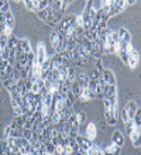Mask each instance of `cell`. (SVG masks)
<instances>
[{"mask_svg":"<svg viewBox=\"0 0 141 155\" xmlns=\"http://www.w3.org/2000/svg\"><path fill=\"white\" fill-rule=\"evenodd\" d=\"M96 69L99 71V72H102V71H103V65H102L100 58H99V59H97V62H96Z\"/></svg>","mask_w":141,"mask_h":155,"instance_id":"45","label":"cell"},{"mask_svg":"<svg viewBox=\"0 0 141 155\" xmlns=\"http://www.w3.org/2000/svg\"><path fill=\"white\" fill-rule=\"evenodd\" d=\"M140 130H141V128H136V130H133L129 134L130 138H131V141H133V145L136 148L140 147Z\"/></svg>","mask_w":141,"mask_h":155,"instance_id":"15","label":"cell"},{"mask_svg":"<svg viewBox=\"0 0 141 155\" xmlns=\"http://www.w3.org/2000/svg\"><path fill=\"white\" fill-rule=\"evenodd\" d=\"M2 54H3V49H0V58H2Z\"/></svg>","mask_w":141,"mask_h":155,"instance_id":"47","label":"cell"},{"mask_svg":"<svg viewBox=\"0 0 141 155\" xmlns=\"http://www.w3.org/2000/svg\"><path fill=\"white\" fill-rule=\"evenodd\" d=\"M23 137L30 141L32 137V130H30V128H23Z\"/></svg>","mask_w":141,"mask_h":155,"instance_id":"35","label":"cell"},{"mask_svg":"<svg viewBox=\"0 0 141 155\" xmlns=\"http://www.w3.org/2000/svg\"><path fill=\"white\" fill-rule=\"evenodd\" d=\"M65 38H66V35H59L56 31L49 34V41H51V45H52L54 48H56V47L61 44V41H64Z\"/></svg>","mask_w":141,"mask_h":155,"instance_id":"10","label":"cell"},{"mask_svg":"<svg viewBox=\"0 0 141 155\" xmlns=\"http://www.w3.org/2000/svg\"><path fill=\"white\" fill-rule=\"evenodd\" d=\"M14 90H16V93L20 94V96H24V94L28 92L25 85H24V81H17L16 82V89Z\"/></svg>","mask_w":141,"mask_h":155,"instance_id":"18","label":"cell"},{"mask_svg":"<svg viewBox=\"0 0 141 155\" xmlns=\"http://www.w3.org/2000/svg\"><path fill=\"white\" fill-rule=\"evenodd\" d=\"M96 134H97L96 124L95 123H88V126H86V137L90 141H93V140L96 138Z\"/></svg>","mask_w":141,"mask_h":155,"instance_id":"8","label":"cell"},{"mask_svg":"<svg viewBox=\"0 0 141 155\" xmlns=\"http://www.w3.org/2000/svg\"><path fill=\"white\" fill-rule=\"evenodd\" d=\"M3 4H4V2H3V0H0V8L3 7Z\"/></svg>","mask_w":141,"mask_h":155,"instance_id":"46","label":"cell"},{"mask_svg":"<svg viewBox=\"0 0 141 155\" xmlns=\"http://www.w3.org/2000/svg\"><path fill=\"white\" fill-rule=\"evenodd\" d=\"M116 109L117 106H110L109 109H105L106 113H105V117H106V121H107V124H110V126H114L117 121V116H116Z\"/></svg>","mask_w":141,"mask_h":155,"instance_id":"1","label":"cell"},{"mask_svg":"<svg viewBox=\"0 0 141 155\" xmlns=\"http://www.w3.org/2000/svg\"><path fill=\"white\" fill-rule=\"evenodd\" d=\"M95 97H96V94L93 93L89 87H83V89H82L81 96H79V99H81L83 103H88L89 100H92V99H95Z\"/></svg>","mask_w":141,"mask_h":155,"instance_id":"7","label":"cell"},{"mask_svg":"<svg viewBox=\"0 0 141 155\" xmlns=\"http://www.w3.org/2000/svg\"><path fill=\"white\" fill-rule=\"evenodd\" d=\"M126 111H127V116H129V120H133L134 114H136V111L138 109V104L136 103V100H130L127 104H126Z\"/></svg>","mask_w":141,"mask_h":155,"instance_id":"4","label":"cell"},{"mask_svg":"<svg viewBox=\"0 0 141 155\" xmlns=\"http://www.w3.org/2000/svg\"><path fill=\"white\" fill-rule=\"evenodd\" d=\"M48 7H49V2H48V0H40V2H38V4H37L35 13L41 12V10H45V8H48Z\"/></svg>","mask_w":141,"mask_h":155,"instance_id":"26","label":"cell"},{"mask_svg":"<svg viewBox=\"0 0 141 155\" xmlns=\"http://www.w3.org/2000/svg\"><path fill=\"white\" fill-rule=\"evenodd\" d=\"M10 35H6V34H0V49H4L7 47V41Z\"/></svg>","mask_w":141,"mask_h":155,"instance_id":"31","label":"cell"},{"mask_svg":"<svg viewBox=\"0 0 141 155\" xmlns=\"http://www.w3.org/2000/svg\"><path fill=\"white\" fill-rule=\"evenodd\" d=\"M76 25H79V27H83V17L81 16H76Z\"/></svg>","mask_w":141,"mask_h":155,"instance_id":"42","label":"cell"},{"mask_svg":"<svg viewBox=\"0 0 141 155\" xmlns=\"http://www.w3.org/2000/svg\"><path fill=\"white\" fill-rule=\"evenodd\" d=\"M10 104H12V109H13V111H14V114L16 116H18V114H23V109H21L20 106H18V103L16 102V100H10Z\"/></svg>","mask_w":141,"mask_h":155,"instance_id":"24","label":"cell"},{"mask_svg":"<svg viewBox=\"0 0 141 155\" xmlns=\"http://www.w3.org/2000/svg\"><path fill=\"white\" fill-rule=\"evenodd\" d=\"M120 148L121 147H119V145H116V144L113 143L110 147H107L106 150H103V155H110V154L119 155V154H120Z\"/></svg>","mask_w":141,"mask_h":155,"instance_id":"16","label":"cell"},{"mask_svg":"<svg viewBox=\"0 0 141 155\" xmlns=\"http://www.w3.org/2000/svg\"><path fill=\"white\" fill-rule=\"evenodd\" d=\"M61 64H62V57H61V54H56L51 59V69H59Z\"/></svg>","mask_w":141,"mask_h":155,"instance_id":"20","label":"cell"},{"mask_svg":"<svg viewBox=\"0 0 141 155\" xmlns=\"http://www.w3.org/2000/svg\"><path fill=\"white\" fill-rule=\"evenodd\" d=\"M126 126H127V133H131L133 130H136V124H134V121L133 120H129V121L126 123Z\"/></svg>","mask_w":141,"mask_h":155,"instance_id":"36","label":"cell"},{"mask_svg":"<svg viewBox=\"0 0 141 155\" xmlns=\"http://www.w3.org/2000/svg\"><path fill=\"white\" fill-rule=\"evenodd\" d=\"M119 55H120L121 61H123V62H127V59H129V54L124 52V51H120V52H119Z\"/></svg>","mask_w":141,"mask_h":155,"instance_id":"39","label":"cell"},{"mask_svg":"<svg viewBox=\"0 0 141 155\" xmlns=\"http://www.w3.org/2000/svg\"><path fill=\"white\" fill-rule=\"evenodd\" d=\"M69 6V2H61V13L64 14V12L66 10V7Z\"/></svg>","mask_w":141,"mask_h":155,"instance_id":"40","label":"cell"},{"mask_svg":"<svg viewBox=\"0 0 141 155\" xmlns=\"http://www.w3.org/2000/svg\"><path fill=\"white\" fill-rule=\"evenodd\" d=\"M17 47L23 49V52H25V54L31 52V45H30V41L27 38H21V40L17 41Z\"/></svg>","mask_w":141,"mask_h":155,"instance_id":"13","label":"cell"},{"mask_svg":"<svg viewBox=\"0 0 141 155\" xmlns=\"http://www.w3.org/2000/svg\"><path fill=\"white\" fill-rule=\"evenodd\" d=\"M121 118H123V121H124V123L129 121V116H127V111H126V109H123V110H121Z\"/></svg>","mask_w":141,"mask_h":155,"instance_id":"41","label":"cell"},{"mask_svg":"<svg viewBox=\"0 0 141 155\" xmlns=\"http://www.w3.org/2000/svg\"><path fill=\"white\" fill-rule=\"evenodd\" d=\"M102 76L105 79L106 85H116V76L113 74V71L110 69H103L102 71Z\"/></svg>","mask_w":141,"mask_h":155,"instance_id":"6","label":"cell"},{"mask_svg":"<svg viewBox=\"0 0 141 155\" xmlns=\"http://www.w3.org/2000/svg\"><path fill=\"white\" fill-rule=\"evenodd\" d=\"M24 4H25V7H27L28 10H31V12H35L38 2H37V0H27V2H24Z\"/></svg>","mask_w":141,"mask_h":155,"instance_id":"29","label":"cell"},{"mask_svg":"<svg viewBox=\"0 0 141 155\" xmlns=\"http://www.w3.org/2000/svg\"><path fill=\"white\" fill-rule=\"evenodd\" d=\"M76 120H78V123H79V126L83 124V123L86 121V114H85L83 111H78L76 113Z\"/></svg>","mask_w":141,"mask_h":155,"instance_id":"33","label":"cell"},{"mask_svg":"<svg viewBox=\"0 0 141 155\" xmlns=\"http://www.w3.org/2000/svg\"><path fill=\"white\" fill-rule=\"evenodd\" d=\"M7 65H8L7 61H4V59H0V71H4Z\"/></svg>","mask_w":141,"mask_h":155,"instance_id":"43","label":"cell"},{"mask_svg":"<svg viewBox=\"0 0 141 155\" xmlns=\"http://www.w3.org/2000/svg\"><path fill=\"white\" fill-rule=\"evenodd\" d=\"M82 89H83V87L79 85V82H78L76 79H75V81H72V85H71V92H72L76 97H79V96H81Z\"/></svg>","mask_w":141,"mask_h":155,"instance_id":"19","label":"cell"},{"mask_svg":"<svg viewBox=\"0 0 141 155\" xmlns=\"http://www.w3.org/2000/svg\"><path fill=\"white\" fill-rule=\"evenodd\" d=\"M117 35H119V41H120V42H126V44L131 42V34H130V31L127 28H124V27H121V28L117 31Z\"/></svg>","mask_w":141,"mask_h":155,"instance_id":"3","label":"cell"},{"mask_svg":"<svg viewBox=\"0 0 141 155\" xmlns=\"http://www.w3.org/2000/svg\"><path fill=\"white\" fill-rule=\"evenodd\" d=\"M7 12H10V3H8V2H4L3 7L0 8V13H2V14H4V13H7Z\"/></svg>","mask_w":141,"mask_h":155,"instance_id":"38","label":"cell"},{"mask_svg":"<svg viewBox=\"0 0 141 155\" xmlns=\"http://www.w3.org/2000/svg\"><path fill=\"white\" fill-rule=\"evenodd\" d=\"M112 141L116 145H119V147H123L124 145V135L121 134V131H114L113 133V135H112Z\"/></svg>","mask_w":141,"mask_h":155,"instance_id":"12","label":"cell"},{"mask_svg":"<svg viewBox=\"0 0 141 155\" xmlns=\"http://www.w3.org/2000/svg\"><path fill=\"white\" fill-rule=\"evenodd\" d=\"M25 120H27V116H25L24 113H23V114H18V116H16V118L13 120V123L10 124V126L17 127V128H23V127H24Z\"/></svg>","mask_w":141,"mask_h":155,"instance_id":"11","label":"cell"},{"mask_svg":"<svg viewBox=\"0 0 141 155\" xmlns=\"http://www.w3.org/2000/svg\"><path fill=\"white\" fill-rule=\"evenodd\" d=\"M61 121V114H59V111H52L51 113V123L52 124H58V123Z\"/></svg>","mask_w":141,"mask_h":155,"instance_id":"32","label":"cell"},{"mask_svg":"<svg viewBox=\"0 0 141 155\" xmlns=\"http://www.w3.org/2000/svg\"><path fill=\"white\" fill-rule=\"evenodd\" d=\"M99 76H100V72H99V71L97 69H93L92 72H90V79H93V81H97V79H99Z\"/></svg>","mask_w":141,"mask_h":155,"instance_id":"37","label":"cell"},{"mask_svg":"<svg viewBox=\"0 0 141 155\" xmlns=\"http://www.w3.org/2000/svg\"><path fill=\"white\" fill-rule=\"evenodd\" d=\"M51 100H52V93H47L44 96H41V102L44 106H49L51 104Z\"/></svg>","mask_w":141,"mask_h":155,"instance_id":"30","label":"cell"},{"mask_svg":"<svg viewBox=\"0 0 141 155\" xmlns=\"http://www.w3.org/2000/svg\"><path fill=\"white\" fill-rule=\"evenodd\" d=\"M88 155H103V150L97 144H92L90 150H88Z\"/></svg>","mask_w":141,"mask_h":155,"instance_id":"21","label":"cell"},{"mask_svg":"<svg viewBox=\"0 0 141 155\" xmlns=\"http://www.w3.org/2000/svg\"><path fill=\"white\" fill-rule=\"evenodd\" d=\"M62 99H64V102H65V106H66V107H72L73 103H75V100H76V96H75V94L69 90L68 93L62 96Z\"/></svg>","mask_w":141,"mask_h":155,"instance_id":"14","label":"cell"},{"mask_svg":"<svg viewBox=\"0 0 141 155\" xmlns=\"http://www.w3.org/2000/svg\"><path fill=\"white\" fill-rule=\"evenodd\" d=\"M54 155H66V147H65L64 144H56Z\"/></svg>","mask_w":141,"mask_h":155,"instance_id":"25","label":"cell"},{"mask_svg":"<svg viewBox=\"0 0 141 155\" xmlns=\"http://www.w3.org/2000/svg\"><path fill=\"white\" fill-rule=\"evenodd\" d=\"M4 18H6V25H7V28H10V30L14 28V24H16V23H14V16H13L12 10L7 13H4Z\"/></svg>","mask_w":141,"mask_h":155,"instance_id":"17","label":"cell"},{"mask_svg":"<svg viewBox=\"0 0 141 155\" xmlns=\"http://www.w3.org/2000/svg\"><path fill=\"white\" fill-rule=\"evenodd\" d=\"M68 79L71 82L76 79V78H75V68H73V66H71V65H69V68H68Z\"/></svg>","mask_w":141,"mask_h":155,"instance_id":"34","label":"cell"},{"mask_svg":"<svg viewBox=\"0 0 141 155\" xmlns=\"http://www.w3.org/2000/svg\"><path fill=\"white\" fill-rule=\"evenodd\" d=\"M10 130H12V126L8 124V126L4 128V137H6V138H7V137H10Z\"/></svg>","mask_w":141,"mask_h":155,"instance_id":"44","label":"cell"},{"mask_svg":"<svg viewBox=\"0 0 141 155\" xmlns=\"http://www.w3.org/2000/svg\"><path fill=\"white\" fill-rule=\"evenodd\" d=\"M45 52H47V51H45V47L42 44H38V47H37V64H38V65H42V64H44V61L45 59H47V55H45Z\"/></svg>","mask_w":141,"mask_h":155,"instance_id":"5","label":"cell"},{"mask_svg":"<svg viewBox=\"0 0 141 155\" xmlns=\"http://www.w3.org/2000/svg\"><path fill=\"white\" fill-rule=\"evenodd\" d=\"M0 154L3 155H10V148L6 140H0Z\"/></svg>","mask_w":141,"mask_h":155,"instance_id":"22","label":"cell"},{"mask_svg":"<svg viewBox=\"0 0 141 155\" xmlns=\"http://www.w3.org/2000/svg\"><path fill=\"white\" fill-rule=\"evenodd\" d=\"M75 140H76V143L79 147L82 148H86V150H90V147H92V141L88 138V137H82V135L78 134L76 137H75Z\"/></svg>","mask_w":141,"mask_h":155,"instance_id":"9","label":"cell"},{"mask_svg":"<svg viewBox=\"0 0 141 155\" xmlns=\"http://www.w3.org/2000/svg\"><path fill=\"white\" fill-rule=\"evenodd\" d=\"M138 61H140V55H138V51H136V49H131L129 52V59H127V64L130 65V68L131 69H134L136 66L138 65Z\"/></svg>","mask_w":141,"mask_h":155,"instance_id":"2","label":"cell"},{"mask_svg":"<svg viewBox=\"0 0 141 155\" xmlns=\"http://www.w3.org/2000/svg\"><path fill=\"white\" fill-rule=\"evenodd\" d=\"M45 145V152H47V155H54V152H55V144L51 141V140H48L47 143H44Z\"/></svg>","mask_w":141,"mask_h":155,"instance_id":"23","label":"cell"},{"mask_svg":"<svg viewBox=\"0 0 141 155\" xmlns=\"http://www.w3.org/2000/svg\"><path fill=\"white\" fill-rule=\"evenodd\" d=\"M17 38L14 37V35H10V37H8V41H7V48L8 49H16V47H17Z\"/></svg>","mask_w":141,"mask_h":155,"instance_id":"28","label":"cell"},{"mask_svg":"<svg viewBox=\"0 0 141 155\" xmlns=\"http://www.w3.org/2000/svg\"><path fill=\"white\" fill-rule=\"evenodd\" d=\"M78 82H79V85L82 86V87H88V82H89V76L86 74H82L81 76L76 79Z\"/></svg>","mask_w":141,"mask_h":155,"instance_id":"27","label":"cell"}]
</instances>
